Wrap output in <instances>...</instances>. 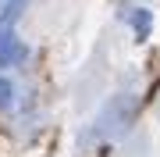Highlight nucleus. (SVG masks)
I'll list each match as a JSON object with an SVG mask.
<instances>
[{"label": "nucleus", "instance_id": "20e7f679", "mask_svg": "<svg viewBox=\"0 0 160 157\" xmlns=\"http://www.w3.org/2000/svg\"><path fill=\"white\" fill-rule=\"evenodd\" d=\"M11 100H14L11 82H7V79H0V111H7V107H11Z\"/></svg>", "mask_w": 160, "mask_h": 157}, {"label": "nucleus", "instance_id": "f03ea898", "mask_svg": "<svg viewBox=\"0 0 160 157\" xmlns=\"http://www.w3.org/2000/svg\"><path fill=\"white\" fill-rule=\"evenodd\" d=\"M128 22L135 25V36H139V39H146V36H149V25H153L149 11H142V7H139V11H128Z\"/></svg>", "mask_w": 160, "mask_h": 157}, {"label": "nucleus", "instance_id": "39448f33", "mask_svg": "<svg viewBox=\"0 0 160 157\" xmlns=\"http://www.w3.org/2000/svg\"><path fill=\"white\" fill-rule=\"evenodd\" d=\"M4 4H7V0H0V11H4Z\"/></svg>", "mask_w": 160, "mask_h": 157}, {"label": "nucleus", "instance_id": "7ed1b4c3", "mask_svg": "<svg viewBox=\"0 0 160 157\" xmlns=\"http://www.w3.org/2000/svg\"><path fill=\"white\" fill-rule=\"evenodd\" d=\"M29 7V0H7L4 4V11H0V25H14L18 22V14Z\"/></svg>", "mask_w": 160, "mask_h": 157}, {"label": "nucleus", "instance_id": "f257e3e1", "mask_svg": "<svg viewBox=\"0 0 160 157\" xmlns=\"http://www.w3.org/2000/svg\"><path fill=\"white\" fill-rule=\"evenodd\" d=\"M25 57V43L18 39L14 25H0V64H18Z\"/></svg>", "mask_w": 160, "mask_h": 157}]
</instances>
